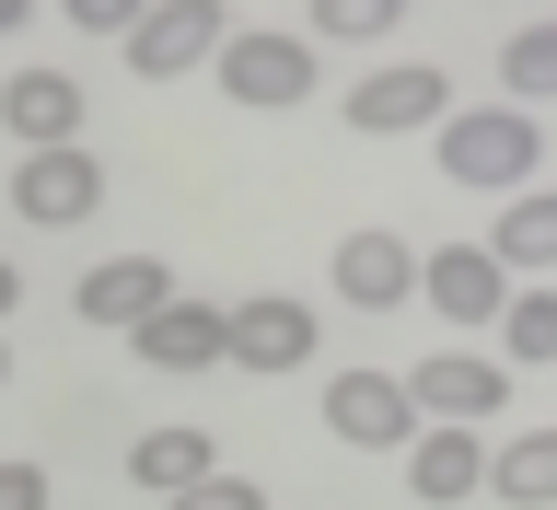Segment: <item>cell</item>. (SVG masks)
Wrapping results in <instances>:
<instances>
[{
    "instance_id": "6da1fadb",
    "label": "cell",
    "mask_w": 557,
    "mask_h": 510,
    "mask_svg": "<svg viewBox=\"0 0 557 510\" xmlns=\"http://www.w3.org/2000/svg\"><path fill=\"white\" fill-rule=\"evenodd\" d=\"M430 139H442V174H453V186H499V198H522L534 163H546V128H534L522 104H453Z\"/></svg>"
},
{
    "instance_id": "7a4b0ae2",
    "label": "cell",
    "mask_w": 557,
    "mask_h": 510,
    "mask_svg": "<svg viewBox=\"0 0 557 510\" xmlns=\"http://www.w3.org/2000/svg\"><path fill=\"white\" fill-rule=\"evenodd\" d=\"M395 383H407L418 430H487V418L511 407V360H487V348H430V360L395 372Z\"/></svg>"
},
{
    "instance_id": "3957f363",
    "label": "cell",
    "mask_w": 557,
    "mask_h": 510,
    "mask_svg": "<svg viewBox=\"0 0 557 510\" xmlns=\"http://www.w3.org/2000/svg\"><path fill=\"white\" fill-rule=\"evenodd\" d=\"M209 82H221L233 104H256V116H278V104L313 94V47H302V35H278V24H233V35H221V59H209Z\"/></svg>"
},
{
    "instance_id": "277c9868",
    "label": "cell",
    "mask_w": 557,
    "mask_h": 510,
    "mask_svg": "<svg viewBox=\"0 0 557 510\" xmlns=\"http://www.w3.org/2000/svg\"><path fill=\"white\" fill-rule=\"evenodd\" d=\"M313 348H325V325H313V302H290V290L221 302V360H233V372H302Z\"/></svg>"
},
{
    "instance_id": "5b68a950",
    "label": "cell",
    "mask_w": 557,
    "mask_h": 510,
    "mask_svg": "<svg viewBox=\"0 0 557 510\" xmlns=\"http://www.w3.org/2000/svg\"><path fill=\"white\" fill-rule=\"evenodd\" d=\"M522 278L499 268V256H487V244H430V256H418V302L442 313V325H465V337H476V325H499V302H511Z\"/></svg>"
},
{
    "instance_id": "8992f818",
    "label": "cell",
    "mask_w": 557,
    "mask_h": 510,
    "mask_svg": "<svg viewBox=\"0 0 557 510\" xmlns=\"http://www.w3.org/2000/svg\"><path fill=\"white\" fill-rule=\"evenodd\" d=\"M442 116H453V70H430V59H395V70H360V82H348V128L360 139L442 128Z\"/></svg>"
},
{
    "instance_id": "52a82bcc",
    "label": "cell",
    "mask_w": 557,
    "mask_h": 510,
    "mask_svg": "<svg viewBox=\"0 0 557 510\" xmlns=\"http://www.w3.org/2000/svg\"><path fill=\"white\" fill-rule=\"evenodd\" d=\"M221 35H233L221 0H151V12L128 24V70L139 82H186L198 59H221Z\"/></svg>"
},
{
    "instance_id": "ba28073f",
    "label": "cell",
    "mask_w": 557,
    "mask_h": 510,
    "mask_svg": "<svg viewBox=\"0 0 557 510\" xmlns=\"http://www.w3.org/2000/svg\"><path fill=\"white\" fill-rule=\"evenodd\" d=\"M12 209H24L35 233H82L104 209V163L82 139H70V151H24V163H12Z\"/></svg>"
},
{
    "instance_id": "9c48e42d",
    "label": "cell",
    "mask_w": 557,
    "mask_h": 510,
    "mask_svg": "<svg viewBox=\"0 0 557 510\" xmlns=\"http://www.w3.org/2000/svg\"><path fill=\"white\" fill-rule=\"evenodd\" d=\"M325 430L348 452H395V441H418V407L395 372H325Z\"/></svg>"
},
{
    "instance_id": "30bf717a",
    "label": "cell",
    "mask_w": 557,
    "mask_h": 510,
    "mask_svg": "<svg viewBox=\"0 0 557 510\" xmlns=\"http://www.w3.org/2000/svg\"><path fill=\"white\" fill-rule=\"evenodd\" d=\"M163 302H174L163 256H104V268H82V290H70V313H82V325H116V337H139Z\"/></svg>"
},
{
    "instance_id": "8fae6325",
    "label": "cell",
    "mask_w": 557,
    "mask_h": 510,
    "mask_svg": "<svg viewBox=\"0 0 557 510\" xmlns=\"http://www.w3.org/2000/svg\"><path fill=\"white\" fill-rule=\"evenodd\" d=\"M337 302H360V313H395V302H418V244L407 233H348L337 244Z\"/></svg>"
},
{
    "instance_id": "7c38bea8",
    "label": "cell",
    "mask_w": 557,
    "mask_h": 510,
    "mask_svg": "<svg viewBox=\"0 0 557 510\" xmlns=\"http://www.w3.org/2000/svg\"><path fill=\"white\" fill-rule=\"evenodd\" d=\"M0 128L24 139V151H70L82 139V82L70 70H12L0 82Z\"/></svg>"
},
{
    "instance_id": "4fadbf2b",
    "label": "cell",
    "mask_w": 557,
    "mask_h": 510,
    "mask_svg": "<svg viewBox=\"0 0 557 510\" xmlns=\"http://www.w3.org/2000/svg\"><path fill=\"white\" fill-rule=\"evenodd\" d=\"M407 487L430 510L476 499V487H487V430H418V441H407Z\"/></svg>"
},
{
    "instance_id": "5bb4252c",
    "label": "cell",
    "mask_w": 557,
    "mask_h": 510,
    "mask_svg": "<svg viewBox=\"0 0 557 510\" xmlns=\"http://www.w3.org/2000/svg\"><path fill=\"white\" fill-rule=\"evenodd\" d=\"M128 348L151 360V372H209V360H221V302H186V290H174Z\"/></svg>"
},
{
    "instance_id": "9a60e30c",
    "label": "cell",
    "mask_w": 557,
    "mask_h": 510,
    "mask_svg": "<svg viewBox=\"0 0 557 510\" xmlns=\"http://www.w3.org/2000/svg\"><path fill=\"white\" fill-rule=\"evenodd\" d=\"M128 476L151 487V499H174V487L221 476V452H209V430H186V418H174V430H139V441H128Z\"/></svg>"
},
{
    "instance_id": "2e32d148",
    "label": "cell",
    "mask_w": 557,
    "mask_h": 510,
    "mask_svg": "<svg viewBox=\"0 0 557 510\" xmlns=\"http://www.w3.org/2000/svg\"><path fill=\"white\" fill-rule=\"evenodd\" d=\"M487 256L511 278H546L557 268V186H522L511 209H499V233H487Z\"/></svg>"
},
{
    "instance_id": "e0dca14e",
    "label": "cell",
    "mask_w": 557,
    "mask_h": 510,
    "mask_svg": "<svg viewBox=\"0 0 557 510\" xmlns=\"http://www.w3.org/2000/svg\"><path fill=\"white\" fill-rule=\"evenodd\" d=\"M487 487L511 510H557V430H522V441H487Z\"/></svg>"
},
{
    "instance_id": "ac0fdd59",
    "label": "cell",
    "mask_w": 557,
    "mask_h": 510,
    "mask_svg": "<svg viewBox=\"0 0 557 510\" xmlns=\"http://www.w3.org/2000/svg\"><path fill=\"white\" fill-rule=\"evenodd\" d=\"M546 94H557V24H522L511 47H499V104H522V116H534Z\"/></svg>"
},
{
    "instance_id": "d6986e66",
    "label": "cell",
    "mask_w": 557,
    "mask_h": 510,
    "mask_svg": "<svg viewBox=\"0 0 557 510\" xmlns=\"http://www.w3.org/2000/svg\"><path fill=\"white\" fill-rule=\"evenodd\" d=\"M499 348L511 360H557V290L546 278H522L511 302H499Z\"/></svg>"
},
{
    "instance_id": "ffe728a7",
    "label": "cell",
    "mask_w": 557,
    "mask_h": 510,
    "mask_svg": "<svg viewBox=\"0 0 557 510\" xmlns=\"http://www.w3.org/2000/svg\"><path fill=\"white\" fill-rule=\"evenodd\" d=\"M395 24H407V0H313V35L325 47H383Z\"/></svg>"
},
{
    "instance_id": "44dd1931",
    "label": "cell",
    "mask_w": 557,
    "mask_h": 510,
    "mask_svg": "<svg viewBox=\"0 0 557 510\" xmlns=\"http://www.w3.org/2000/svg\"><path fill=\"white\" fill-rule=\"evenodd\" d=\"M163 510H268V487H256V476H233V464H221V476H198V487H174Z\"/></svg>"
},
{
    "instance_id": "7402d4cb",
    "label": "cell",
    "mask_w": 557,
    "mask_h": 510,
    "mask_svg": "<svg viewBox=\"0 0 557 510\" xmlns=\"http://www.w3.org/2000/svg\"><path fill=\"white\" fill-rule=\"evenodd\" d=\"M59 12H70V24H82V35H128L139 12H151V0H59Z\"/></svg>"
},
{
    "instance_id": "603a6c76",
    "label": "cell",
    "mask_w": 557,
    "mask_h": 510,
    "mask_svg": "<svg viewBox=\"0 0 557 510\" xmlns=\"http://www.w3.org/2000/svg\"><path fill=\"white\" fill-rule=\"evenodd\" d=\"M0 510H47V464H0Z\"/></svg>"
},
{
    "instance_id": "cb8c5ba5",
    "label": "cell",
    "mask_w": 557,
    "mask_h": 510,
    "mask_svg": "<svg viewBox=\"0 0 557 510\" xmlns=\"http://www.w3.org/2000/svg\"><path fill=\"white\" fill-rule=\"evenodd\" d=\"M12 302H24V268H12V256H0V313H12Z\"/></svg>"
},
{
    "instance_id": "d4e9b609",
    "label": "cell",
    "mask_w": 557,
    "mask_h": 510,
    "mask_svg": "<svg viewBox=\"0 0 557 510\" xmlns=\"http://www.w3.org/2000/svg\"><path fill=\"white\" fill-rule=\"evenodd\" d=\"M35 24V0H0V35H24Z\"/></svg>"
},
{
    "instance_id": "484cf974",
    "label": "cell",
    "mask_w": 557,
    "mask_h": 510,
    "mask_svg": "<svg viewBox=\"0 0 557 510\" xmlns=\"http://www.w3.org/2000/svg\"><path fill=\"white\" fill-rule=\"evenodd\" d=\"M0 383H12V348H0Z\"/></svg>"
}]
</instances>
